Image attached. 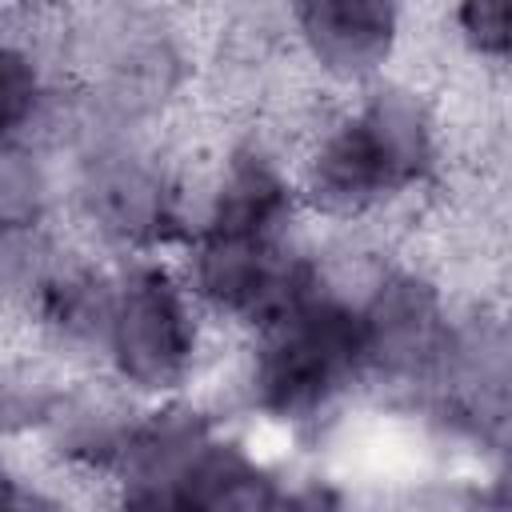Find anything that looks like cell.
<instances>
[{"instance_id": "obj_1", "label": "cell", "mask_w": 512, "mask_h": 512, "mask_svg": "<svg viewBox=\"0 0 512 512\" xmlns=\"http://www.w3.org/2000/svg\"><path fill=\"white\" fill-rule=\"evenodd\" d=\"M312 224L356 232L428 196L448 172V116L412 72L324 100L292 136Z\"/></svg>"}, {"instance_id": "obj_2", "label": "cell", "mask_w": 512, "mask_h": 512, "mask_svg": "<svg viewBox=\"0 0 512 512\" xmlns=\"http://www.w3.org/2000/svg\"><path fill=\"white\" fill-rule=\"evenodd\" d=\"M232 348L224 392L212 396L256 436L316 440L368 400L348 252L332 248L328 276Z\"/></svg>"}, {"instance_id": "obj_3", "label": "cell", "mask_w": 512, "mask_h": 512, "mask_svg": "<svg viewBox=\"0 0 512 512\" xmlns=\"http://www.w3.org/2000/svg\"><path fill=\"white\" fill-rule=\"evenodd\" d=\"M64 224L92 252L124 264L172 256L196 216L200 164L172 132L96 120L80 92L60 140Z\"/></svg>"}, {"instance_id": "obj_4", "label": "cell", "mask_w": 512, "mask_h": 512, "mask_svg": "<svg viewBox=\"0 0 512 512\" xmlns=\"http://www.w3.org/2000/svg\"><path fill=\"white\" fill-rule=\"evenodd\" d=\"M56 44L84 108L104 124L144 132H172L204 64L196 20L156 4L56 12Z\"/></svg>"}, {"instance_id": "obj_5", "label": "cell", "mask_w": 512, "mask_h": 512, "mask_svg": "<svg viewBox=\"0 0 512 512\" xmlns=\"http://www.w3.org/2000/svg\"><path fill=\"white\" fill-rule=\"evenodd\" d=\"M220 332L184 288L172 256L124 260L116 280V308L100 356L108 376L136 404L208 392Z\"/></svg>"}, {"instance_id": "obj_6", "label": "cell", "mask_w": 512, "mask_h": 512, "mask_svg": "<svg viewBox=\"0 0 512 512\" xmlns=\"http://www.w3.org/2000/svg\"><path fill=\"white\" fill-rule=\"evenodd\" d=\"M368 400L408 412L432 376L448 340L456 296L440 268L404 252H372L348 260Z\"/></svg>"}, {"instance_id": "obj_7", "label": "cell", "mask_w": 512, "mask_h": 512, "mask_svg": "<svg viewBox=\"0 0 512 512\" xmlns=\"http://www.w3.org/2000/svg\"><path fill=\"white\" fill-rule=\"evenodd\" d=\"M476 464L512 440V300H460L428 384L408 408Z\"/></svg>"}, {"instance_id": "obj_8", "label": "cell", "mask_w": 512, "mask_h": 512, "mask_svg": "<svg viewBox=\"0 0 512 512\" xmlns=\"http://www.w3.org/2000/svg\"><path fill=\"white\" fill-rule=\"evenodd\" d=\"M172 264L212 328L224 340H244L328 276L332 244L320 228L300 240H252L192 228L172 252Z\"/></svg>"}, {"instance_id": "obj_9", "label": "cell", "mask_w": 512, "mask_h": 512, "mask_svg": "<svg viewBox=\"0 0 512 512\" xmlns=\"http://www.w3.org/2000/svg\"><path fill=\"white\" fill-rule=\"evenodd\" d=\"M192 228L252 240H300L316 232L300 196L292 140L268 124L232 128L212 156L200 160Z\"/></svg>"}, {"instance_id": "obj_10", "label": "cell", "mask_w": 512, "mask_h": 512, "mask_svg": "<svg viewBox=\"0 0 512 512\" xmlns=\"http://www.w3.org/2000/svg\"><path fill=\"white\" fill-rule=\"evenodd\" d=\"M288 60L324 100L356 96L396 72L412 44V12L396 0H296L280 8Z\"/></svg>"}, {"instance_id": "obj_11", "label": "cell", "mask_w": 512, "mask_h": 512, "mask_svg": "<svg viewBox=\"0 0 512 512\" xmlns=\"http://www.w3.org/2000/svg\"><path fill=\"white\" fill-rule=\"evenodd\" d=\"M120 264L68 236L24 292L4 300L24 348L68 372H100Z\"/></svg>"}, {"instance_id": "obj_12", "label": "cell", "mask_w": 512, "mask_h": 512, "mask_svg": "<svg viewBox=\"0 0 512 512\" xmlns=\"http://www.w3.org/2000/svg\"><path fill=\"white\" fill-rule=\"evenodd\" d=\"M136 416H140V404L124 396L108 376L64 372L28 448L8 456H28L52 468L56 476H64L68 484L96 488L100 496L124 460Z\"/></svg>"}, {"instance_id": "obj_13", "label": "cell", "mask_w": 512, "mask_h": 512, "mask_svg": "<svg viewBox=\"0 0 512 512\" xmlns=\"http://www.w3.org/2000/svg\"><path fill=\"white\" fill-rule=\"evenodd\" d=\"M48 224H64L60 156L40 144H0V228Z\"/></svg>"}, {"instance_id": "obj_14", "label": "cell", "mask_w": 512, "mask_h": 512, "mask_svg": "<svg viewBox=\"0 0 512 512\" xmlns=\"http://www.w3.org/2000/svg\"><path fill=\"white\" fill-rule=\"evenodd\" d=\"M440 40L488 76H512V0H460L440 12Z\"/></svg>"}, {"instance_id": "obj_15", "label": "cell", "mask_w": 512, "mask_h": 512, "mask_svg": "<svg viewBox=\"0 0 512 512\" xmlns=\"http://www.w3.org/2000/svg\"><path fill=\"white\" fill-rule=\"evenodd\" d=\"M76 484L56 476L52 468L28 460V456H8V476H4V512H84Z\"/></svg>"}, {"instance_id": "obj_16", "label": "cell", "mask_w": 512, "mask_h": 512, "mask_svg": "<svg viewBox=\"0 0 512 512\" xmlns=\"http://www.w3.org/2000/svg\"><path fill=\"white\" fill-rule=\"evenodd\" d=\"M268 512H360L352 484L316 464H288Z\"/></svg>"}, {"instance_id": "obj_17", "label": "cell", "mask_w": 512, "mask_h": 512, "mask_svg": "<svg viewBox=\"0 0 512 512\" xmlns=\"http://www.w3.org/2000/svg\"><path fill=\"white\" fill-rule=\"evenodd\" d=\"M456 512H512V440L480 460L476 476L456 492Z\"/></svg>"}, {"instance_id": "obj_18", "label": "cell", "mask_w": 512, "mask_h": 512, "mask_svg": "<svg viewBox=\"0 0 512 512\" xmlns=\"http://www.w3.org/2000/svg\"><path fill=\"white\" fill-rule=\"evenodd\" d=\"M508 136H512V100H508Z\"/></svg>"}]
</instances>
